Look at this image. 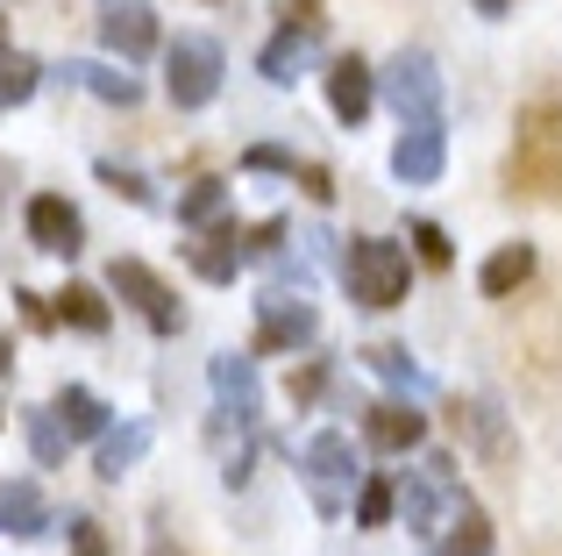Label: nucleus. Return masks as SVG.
<instances>
[{
  "label": "nucleus",
  "mask_w": 562,
  "mask_h": 556,
  "mask_svg": "<svg viewBox=\"0 0 562 556\" xmlns=\"http://www.w3.org/2000/svg\"><path fill=\"white\" fill-rule=\"evenodd\" d=\"M108 286L122 292V300L136 307V314L150 321L157 335H179V329H186V307H179V292H171L165 278H157L150 265H143V257H114V265H108Z\"/></svg>",
  "instance_id": "6e6552de"
},
{
  "label": "nucleus",
  "mask_w": 562,
  "mask_h": 556,
  "mask_svg": "<svg viewBox=\"0 0 562 556\" xmlns=\"http://www.w3.org/2000/svg\"><path fill=\"white\" fill-rule=\"evenodd\" d=\"M470 8H477L484 22H498V14H513V8H520V0H470Z\"/></svg>",
  "instance_id": "58836bf2"
},
{
  "label": "nucleus",
  "mask_w": 562,
  "mask_h": 556,
  "mask_svg": "<svg viewBox=\"0 0 562 556\" xmlns=\"http://www.w3.org/2000/svg\"><path fill=\"white\" fill-rule=\"evenodd\" d=\"M506 193L513 200H562V108L555 100H527L520 129H513V157H506Z\"/></svg>",
  "instance_id": "f257e3e1"
},
{
  "label": "nucleus",
  "mask_w": 562,
  "mask_h": 556,
  "mask_svg": "<svg viewBox=\"0 0 562 556\" xmlns=\"http://www.w3.org/2000/svg\"><path fill=\"white\" fill-rule=\"evenodd\" d=\"M29 449H36V464H43V471H57V464H65L71 435L57 429V414H29Z\"/></svg>",
  "instance_id": "c85d7f7f"
},
{
  "label": "nucleus",
  "mask_w": 562,
  "mask_h": 556,
  "mask_svg": "<svg viewBox=\"0 0 562 556\" xmlns=\"http://www.w3.org/2000/svg\"><path fill=\"white\" fill-rule=\"evenodd\" d=\"M392 507H398L392 478H357V529H392Z\"/></svg>",
  "instance_id": "bb28decb"
},
{
  "label": "nucleus",
  "mask_w": 562,
  "mask_h": 556,
  "mask_svg": "<svg viewBox=\"0 0 562 556\" xmlns=\"http://www.w3.org/2000/svg\"><path fill=\"white\" fill-rule=\"evenodd\" d=\"M306 492H314V514H349V492H357V443L342 429H321L306 443Z\"/></svg>",
  "instance_id": "7ed1b4c3"
},
{
  "label": "nucleus",
  "mask_w": 562,
  "mask_h": 556,
  "mask_svg": "<svg viewBox=\"0 0 562 556\" xmlns=\"http://www.w3.org/2000/svg\"><path fill=\"white\" fill-rule=\"evenodd\" d=\"M93 22H100V43H108L122 65H143V57L157 51V14L150 0H93Z\"/></svg>",
  "instance_id": "9d476101"
},
{
  "label": "nucleus",
  "mask_w": 562,
  "mask_h": 556,
  "mask_svg": "<svg viewBox=\"0 0 562 556\" xmlns=\"http://www.w3.org/2000/svg\"><path fill=\"white\" fill-rule=\"evenodd\" d=\"M221 214H228V186H221V179H200V186L179 200V222H186V229H206V222H221Z\"/></svg>",
  "instance_id": "cd10ccee"
},
{
  "label": "nucleus",
  "mask_w": 562,
  "mask_h": 556,
  "mask_svg": "<svg viewBox=\"0 0 562 556\" xmlns=\"http://www.w3.org/2000/svg\"><path fill=\"white\" fill-rule=\"evenodd\" d=\"M0 43H8V14H0Z\"/></svg>",
  "instance_id": "a19ab883"
},
{
  "label": "nucleus",
  "mask_w": 562,
  "mask_h": 556,
  "mask_svg": "<svg viewBox=\"0 0 562 556\" xmlns=\"http://www.w3.org/2000/svg\"><path fill=\"white\" fill-rule=\"evenodd\" d=\"M441 165H449V129H441V114L398 129V143H392V179L398 186H435Z\"/></svg>",
  "instance_id": "1a4fd4ad"
},
{
  "label": "nucleus",
  "mask_w": 562,
  "mask_h": 556,
  "mask_svg": "<svg viewBox=\"0 0 562 556\" xmlns=\"http://www.w3.org/2000/svg\"><path fill=\"white\" fill-rule=\"evenodd\" d=\"M300 186H306L314 200H335V171H328V165H300Z\"/></svg>",
  "instance_id": "c9c22d12"
},
{
  "label": "nucleus",
  "mask_w": 562,
  "mask_h": 556,
  "mask_svg": "<svg viewBox=\"0 0 562 556\" xmlns=\"http://www.w3.org/2000/svg\"><path fill=\"white\" fill-rule=\"evenodd\" d=\"M342 278H349V300L371 307V314H384V307L406 300V286H413V257H406V243H392V236H349V251H342Z\"/></svg>",
  "instance_id": "f03ea898"
},
{
  "label": "nucleus",
  "mask_w": 562,
  "mask_h": 556,
  "mask_svg": "<svg viewBox=\"0 0 562 556\" xmlns=\"http://www.w3.org/2000/svg\"><path fill=\"white\" fill-rule=\"evenodd\" d=\"M71 556H108V535H100V521H71Z\"/></svg>",
  "instance_id": "473e14b6"
},
{
  "label": "nucleus",
  "mask_w": 562,
  "mask_h": 556,
  "mask_svg": "<svg viewBox=\"0 0 562 556\" xmlns=\"http://www.w3.org/2000/svg\"><path fill=\"white\" fill-rule=\"evenodd\" d=\"M150 556H186V549H171V543H150Z\"/></svg>",
  "instance_id": "ea45409f"
},
{
  "label": "nucleus",
  "mask_w": 562,
  "mask_h": 556,
  "mask_svg": "<svg viewBox=\"0 0 562 556\" xmlns=\"http://www.w3.org/2000/svg\"><path fill=\"white\" fill-rule=\"evenodd\" d=\"M278 14H285V29H314V36H321V22H328V14H321V0H285Z\"/></svg>",
  "instance_id": "72a5a7b5"
},
{
  "label": "nucleus",
  "mask_w": 562,
  "mask_h": 556,
  "mask_svg": "<svg viewBox=\"0 0 562 556\" xmlns=\"http://www.w3.org/2000/svg\"><path fill=\"white\" fill-rule=\"evenodd\" d=\"M413 251H420V265H435V271L456 265V243H449V229H441V222H413Z\"/></svg>",
  "instance_id": "c756f323"
},
{
  "label": "nucleus",
  "mask_w": 562,
  "mask_h": 556,
  "mask_svg": "<svg viewBox=\"0 0 562 556\" xmlns=\"http://www.w3.org/2000/svg\"><path fill=\"white\" fill-rule=\"evenodd\" d=\"M321 335V314L300 300V292L271 286L257 300V357H292V349H306Z\"/></svg>",
  "instance_id": "0eeeda50"
},
{
  "label": "nucleus",
  "mask_w": 562,
  "mask_h": 556,
  "mask_svg": "<svg viewBox=\"0 0 562 556\" xmlns=\"http://www.w3.org/2000/svg\"><path fill=\"white\" fill-rule=\"evenodd\" d=\"M0 535H14V543L50 535V500H43L29 478H8V486H0Z\"/></svg>",
  "instance_id": "dca6fc26"
},
{
  "label": "nucleus",
  "mask_w": 562,
  "mask_h": 556,
  "mask_svg": "<svg viewBox=\"0 0 562 556\" xmlns=\"http://www.w3.org/2000/svg\"><path fill=\"white\" fill-rule=\"evenodd\" d=\"M143 449H150V429H143V421H122V429H114L108 421V435H100V478H122V471H136L143 464Z\"/></svg>",
  "instance_id": "4be33fe9"
},
{
  "label": "nucleus",
  "mask_w": 562,
  "mask_h": 556,
  "mask_svg": "<svg viewBox=\"0 0 562 556\" xmlns=\"http://www.w3.org/2000/svg\"><path fill=\"white\" fill-rule=\"evenodd\" d=\"M363 357H371V371H378V378H392L398 392H420V386H427V378H420V364H413V349H406V343H371V349H363Z\"/></svg>",
  "instance_id": "393cba45"
},
{
  "label": "nucleus",
  "mask_w": 562,
  "mask_h": 556,
  "mask_svg": "<svg viewBox=\"0 0 562 556\" xmlns=\"http://www.w3.org/2000/svg\"><path fill=\"white\" fill-rule=\"evenodd\" d=\"M321 386H328V364H306V371L292 378V400H314Z\"/></svg>",
  "instance_id": "e433bc0d"
},
{
  "label": "nucleus",
  "mask_w": 562,
  "mask_h": 556,
  "mask_svg": "<svg viewBox=\"0 0 562 556\" xmlns=\"http://www.w3.org/2000/svg\"><path fill=\"white\" fill-rule=\"evenodd\" d=\"M527 278H535V243H498V251L484 257V271H477V292L484 300H513Z\"/></svg>",
  "instance_id": "6ab92c4d"
},
{
  "label": "nucleus",
  "mask_w": 562,
  "mask_h": 556,
  "mask_svg": "<svg viewBox=\"0 0 562 556\" xmlns=\"http://www.w3.org/2000/svg\"><path fill=\"white\" fill-rule=\"evenodd\" d=\"M57 79H65V86H86V93L108 100V108H136V100H143V79H136V71L86 65V57H65V65H57Z\"/></svg>",
  "instance_id": "f3484780"
},
{
  "label": "nucleus",
  "mask_w": 562,
  "mask_h": 556,
  "mask_svg": "<svg viewBox=\"0 0 562 556\" xmlns=\"http://www.w3.org/2000/svg\"><path fill=\"white\" fill-rule=\"evenodd\" d=\"M427 556H492V521H484L477 507L463 500V507L449 514V535H441V543L427 549Z\"/></svg>",
  "instance_id": "5701e85b"
},
{
  "label": "nucleus",
  "mask_w": 562,
  "mask_h": 556,
  "mask_svg": "<svg viewBox=\"0 0 562 556\" xmlns=\"http://www.w3.org/2000/svg\"><path fill=\"white\" fill-rule=\"evenodd\" d=\"M378 93L398 122H427V114H441V65L427 51H398L392 65L378 71Z\"/></svg>",
  "instance_id": "39448f33"
},
{
  "label": "nucleus",
  "mask_w": 562,
  "mask_h": 556,
  "mask_svg": "<svg viewBox=\"0 0 562 556\" xmlns=\"http://www.w3.org/2000/svg\"><path fill=\"white\" fill-rule=\"evenodd\" d=\"M65 329H79V335H108V300H100V286H65L57 292V307H50Z\"/></svg>",
  "instance_id": "b1692460"
},
{
  "label": "nucleus",
  "mask_w": 562,
  "mask_h": 556,
  "mask_svg": "<svg viewBox=\"0 0 562 556\" xmlns=\"http://www.w3.org/2000/svg\"><path fill=\"white\" fill-rule=\"evenodd\" d=\"M22 314H29V321H36V329H50V321H57V314H50V307H43V292H22Z\"/></svg>",
  "instance_id": "4c0bfd02"
},
{
  "label": "nucleus",
  "mask_w": 562,
  "mask_h": 556,
  "mask_svg": "<svg viewBox=\"0 0 562 556\" xmlns=\"http://www.w3.org/2000/svg\"><path fill=\"white\" fill-rule=\"evenodd\" d=\"M449 429L463 435L477 457H492V464H513V429H506V414H498L492 400H456L449 407Z\"/></svg>",
  "instance_id": "4468645a"
},
{
  "label": "nucleus",
  "mask_w": 562,
  "mask_h": 556,
  "mask_svg": "<svg viewBox=\"0 0 562 556\" xmlns=\"http://www.w3.org/2000/svg\"><path fill=\"white\" fill-rule=\"evenodd\" d=\"M328 108L342 129H363V114L378 108V71L363 57H335L328 65Z\"/></svg>",
  "instance_id": "ddd939ff"
},
{
  "label": "nucleus",
  "mask_w": 562,
  "mask_h": 556,
  "mask_svg": "<svg viewBox=\"0 0 562 556\" xmlns=\"http://www.w3.org/2000/svg\"><path fill=\"white\" fill-rule=\"evenodd\" d=\"M314 29H278V36L271 43H263V57H257V71H263V79H271V86H292V79H300V71L306 65H314Z\"/></svg>",
  "instance_id": "aec40b11"
},
{
  "label": "nucleus",
  "mask_w": 562,
  "mask_h": 556,
  "mask_svg": "<svg viewBox=\"0 0 562 556\" xmlns=\"http://www.w3.org/2000/svg\"><path fill=\"white\" fill-rule=\"evenodd\" d=\"M420 435H427V414H413L406 400H384V407L363 414V443H371V449H392V457H398V449H413Z\"/></svg>",
  "instance_id": "a211bd4d"
},
{
  "label": "nucleus",
  "mask_w": 562,
  "mask_h": 556,
  "mask_svg": "<svg viewBox=\"0 0 562 556\" xmlns=\"http://www.w3.org/2000/svg\"><path fill=\"white\" fill-rule=\"evenodd\" d=\"M186 265L206 278V286H235V271L249 265V236L235 222H206L200 243H186Z\"/></svg>",
  "instance_id": "f8f14e48"
},
{
  "label": "nucleus",
  "mask_w": 562,
  "mask_h": 556,
  "mask_svg": "<svg viewBox=\"0 0 562 556\" xmlns=\"http://www.w3.org/2000/svg\"><path fill=\"white\" fill-rule=\"evenodd\" d=\"M206 378H214V392H221V407H228V414L257 421V407H263V386H257V357H243V349H221V357L206 364Z\"/></svg>",
  "instance_id": "2eb2a0df"
},
{
  "label": "nucleus",
  "mask_w": 562,
  "mask_h": 556,
  "mask_svg": "<svg viewBox=\"0 0 562 556\" xmlns=\"http://www.w3.org/2000/svg\"><path fill=\"white\" fill-rule=\"evenodd\" d=\"M243 165H249V171H285V179H292V171H300V157H292V151H278V143H249V151H243Z\"/></svg>",
  "instance_id": "2f4dec72"
},
{
  "label": "nucleus",
  "mask_w": 562,
  "mask_h": 556,
  "mask_svg": "<svg viewBox=\"0 0 562 556\" xmlns=\"http://www.w3.org/2000/svg\"><path fill=\"white\" fill-rule=\"evenodd\" d=\"M100 179H108L122 200H136V208H157V193H150V179H143V171H122L114 157H100Z\"/></svg>",
  "instance_id": "7c9ffc66"
},
{
  "label": "nucleus",
  "mask_w": 562,
  "mask_h": 556,
  "mask_svg": "<svg viewBox=\"0 0 562 556\" xmlns=\"http://www.w3.org/2000/svg\"><path fill=\"white\" fill-rule=\"evenodd\" d=\"M221 71H228V57H221V43L214 36H179L165 51V93H171V108H206V100L221 93Z\"/></svg>",
  "instance_id": "20e7f679"
},
{
  "label": "nucleus",
  "mask_w": 562,
  "mask_h": 556,
  "mask_svg": "<svg viewBox=\"0 0 562 556\" xmlns=\"http://www.w3.org/2000/svg\"><path fill=\"white\" fill-rule=\"evenodd\" d=\"M456 507H463V478H456V464L449 457H420L406 471V529L413 535H441Z\"/></svg>",
  "instance_id": "423d86ee"
},
{
  "label": "nucleus",
  "mask_w": 562,
  "mask_h": 556,
  "mask_svg": "<svg viewBox=\"0 0 562 556\" xmlns=\"http://www.w3.org/2000/svg\"><path fill=\"white\" fill-rule=\"evenodd\" d=\"M43 86V65L36 57H22V51H0V108H22L29 93Z\"/></svg>",
  "instance_id": "a878e982"
},
{
  "label": "nucleus",
  "mask_w": 562,
  "mask_h": 556,
  "mask_svg": "<svg viewBox=\"0 0 562 556\" xmlns=\"http://www.w3.org/2000/svg\"><path fill=\"white\" fill-rule=\"evenodd\" d=\"M285 229H292L285 214H271V222H263L257 236H249V251H257V257H278V243H285Z\"/></svg>",
  "instance_id": "f704fd0d"
},
{
  "label": "nucleus",
  "mask_w": 562,
  "mask_h": 556,
  "mask_svg": "<svg viewBox=\"0 0 562 556\" xmlns=\"http://www.w3.org/2000/svg\"><path fill=\"white\" fill-rule=\"evenodd\" d=\"M50 414H57V429H65L71 443H79V435H108L114 407L100 400V392H86V386H65V392H57V407H50Z\"/></svg>",
  "instance_id": "412c9836"
},
{
  "label": "nucleus",
  "mask_w": 562,
  "mask_h": 556,
  "mask_svg": "<svg viewBox=\"0 0 562 556\" xmlns=\"http://www.w3.org/2000/svg\"><path fill=\"white\" fill-rule=\"evenodd\" d=\"M22 229H29V243H36L43 257H79L86 251V222H79V208H71L65 193H36L29 214H22Z\"/></svg>",
  "instance_id": "9b49d317"
}]
</instances>
